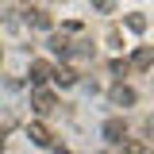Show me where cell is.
Masks as SVG:
<instances>
[{
	"label": "cell",
	"mask_w": 154,
	"mask_h": 154,
	"mask_svg": "<svg viewBox=\"0 0 154 154\" xmlns=\"http://www.w3.org/2000/svg\"><path fill=\"white\" fill-rule=\"evenodd\" d=\"M50 73H54V69H50L46 62H31V85H46Z\"/></svg>",
	"instance_id": "cell-4"
},
{
	"label": "cell",
	"mask_w": 154,
	"mask_h": 154,
	"mask_svg": "<svg viewBox=\"0 0 154 154\" xmlns=\"http://www.w3.org/2000/svg\"><path fill=\"white\" fill-rule=\"evenodd\" d=\"M31 104H35V112H54V93H50V89H42V85H35Z\"/></svg>",
	"instance_id": "cell-2"
},
{
	"label": "cell",
	"mask_w": 154,
	"mask_h": 154,
	"mask_svg": "<svg viewBox=\"0 0 154 154\" xmlns=\"http://www.w3.org/2000/svg\"><path fill=\"white\" fill-rule=\"evenodd\" d=\"M127 27H131L135 35H143V31H146V19L143 16H127Z\"/></svg>",
	"instance_id": "cell-10"
},
{
	"label": "cell",
	"mask_w": 154,
	"mask_h": 154,
	"mask_svg": "<svg viewBox=\"0 0 154 154\" xmlns=\"http://www.w3.org/2000/svg\"><path fill=\"white\" fill-rule=\"evenodd\" d=\"M112 100H116V104H123V108H127V104H135V93L127 89V85H119V89H112Z\"/></svg>",
	"instance_id": "cell-7"
},
{
	"label": "cell",
	"mask_w": 154,
	"mask_h": 154,
	"mask_svg": "<svg viewBox=\"0 0 154 154\" xmlns=\"http://www.w3.org/2000/svg\"><path fill=\"white\" fill-rule=\"evenodd\" d=\"M27 23H35L38 31H50V16L46 12H27Z\"/></svg>",
	"instance_id": "cell-8"
},
{
	"label": "cell",
	"mask_w": 154,
	"mask_h": 154,
	"mask_svg": "<svg viewBox=\"0 0 154 154\" xmlns=\"http://www.w3.org/2000/svg\"><path fill=\"white\" fill-rule=\"evenodd\" d=\"M150 62H154V50H150V46H139V50L131 54V66H135V69H150Z\"/></svg>",
	"instance_id": "cell-5"
},
{
	"label": "cell",
	"mask_w": 154,
	"mask_h": 154,
	"mask_svg": "<svg viewBox=\"0 0 154 154\" xmlns=\"http://www.w3.org/2000/svg\"><path fill=\"white\" fill-rule=\"evenodd\" d=\"M27 139H31L35 146H54V139H50V131H46L42 123H27Z\"/></svg>",
	"instance_id": "cell-3"
},
{
	"label": "cell",
	"mask_w": 154,
	"mask_h": 154,
	"mask_svg": "<svg viewBox=\"0 0 154 154\" xmlns=\"http://www.w3.org/2000/svg\"><path fill=\"white\" fill-rule=\"evenodd\" d=\"M100 135H104V143H112V146H119V143H127V123H123V119H108Z\"/></svg>",
	"instance_id": "cell-1"
},
{
	"label": "cell",
	"mask_w": 154,
	"mask_h": 154,
	"mask_svg": "<svg viewBox=\"0 0 154 154\" xmlns=\"http://www.w3.org/2000/svg\"><path fill=\"white\" fill-rule=\"evenodd\" d=\"M50 50H54V54H62V58L73 54V46H69V38H66V35H54V38H50Z\"/></svg>",
	"instance_id": "cell-6"
},
{
	"label": "cell",
	"mask_w": 154,
	"mask_h": 154,
	"mask_svg": "<svg viewBox=\"0 0 154 154\" xmlns=\"http://www.w3.org/2000/svg\"><path fill=\"white\" fill-rule=\"evenodd\" d=\"M50 77H54L58 85H66V89H69V85H73V81H77V73H73V69H66V66H62V69H54V73H50Z\"/></svg>",
	"instance_id": "cell-9"
}]
</instances>
